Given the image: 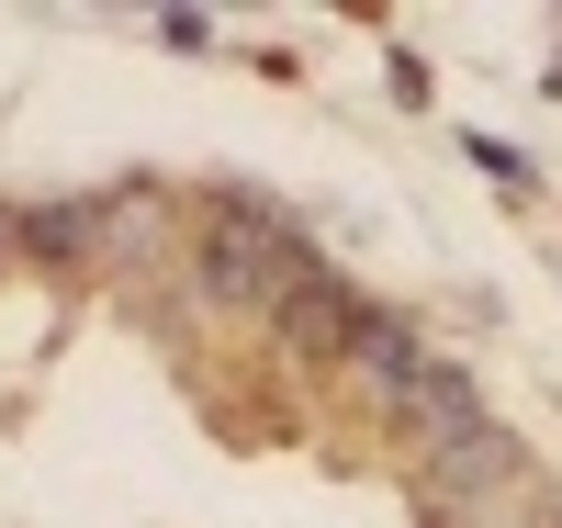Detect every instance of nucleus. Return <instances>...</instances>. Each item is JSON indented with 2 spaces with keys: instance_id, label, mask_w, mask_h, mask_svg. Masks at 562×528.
<instances>
[{
  "instance_id": "20e7f679",
  "label": "nucleus",
  "mask_w": 562,
  "mask_h": 528,
  "mask_svg": "<svg viewBox=\"0 0 562 528\" xmlns=\"http://www.w3.org/2000/svg\"><path fill=\"white\" fill-rule=\"evenodd\" d=\"M394 416H416V439H461V427H484V394H473V371H450V360H428V371H416L405 382V394H394Z\"/></svg>"
},
{
  "instance_id": "f03ea898",
  "label": "nucleus",
  "mask_w": 562,
  "mask_h": 528,
  "mask_svg": "<svg viewBox=\"0 0 562 528\" xmlns=\"http://www.w3.org/2000/svg\"><path fill=\"white\" fill-rule=\"evenodd\" d=\"M518 484H529V450H518V427H495V416L428 450V495L439 506H484V495H518Z\"/></svg>"
},
{
  "instance_id": "f257e3e1",
  "label": "nucleus",
  "mask_w": 562,
  "mask_h": 528,
  "mask_svg": "<svg viewBox=\"0 0 562 528\" xmlns=\"http://www.w3.org/2000/svg\"><path fill=\"white\" fill-rule=\"evenodd\" d=\"M315 270V248H304V225L270 203V191H248V180H225L214 191V214H203V236H192V281L225 304V315H270L293 281Z\"/></svg>"
},
{
  "instance_id": "39448f33",
  "label": "nucleus",
  "mask_w": 562,
  "mask_h": 528,
  "mask_svg": "<svg viewBox=\"0 0 562 528\" xmlns=\"http://www.w3.org/2000/svg\"><path fill=\"white\" fill-rule=\"evenodd\" d=\"M102 236H124V203H113V191H90V203H34V214H23V248H34V259H90Z\"/></svg>"
},
{
  "instance_id": "423d86ee",
  "label": "nucleus",
  "mask_w": 562,
  "mask_h": 528,
  "mask_svg": "<svg viewBox=\"0 0 562 528\" xmlns=\"http://www.w3.org/2000/svg\"><path fill=\"white\" fill-rule=\"evenodd\" d=\"M349 360H360L371 382H383V394H405V382H416V371H428V349H416V326H405V315H371Z\"/></svg>"
},
{
  "instance_id": "0eeeda50",
  "label": "nucleus",
  "mask_w": 562,
  "mask_h": 528,
  "mask_svg": "<svg viewBox=\"0 0 562 528\" xmlns=\"http://www.w3.org/2000/svg\"><path fill=\"white\" fill-rule=\"evenodd\" d=\"M0 248H23V214H12V203H0Z\"/></svg>"
},
{
  "instance_id": "7ed1b4c3",
  "label": "nucleus",
  "mask_w": 562,
  "mask_h": 528,
  "mask_svg": "<svg viewBox=\"0 0 562 528\" xmlns=\"http://www.w3.org/2000/svg\"><path fill=\"white\" fill-rule=\"evenodd\" d=\"M270 326H281V349H304V360H349V349H360V326H371V304H360L326 259H315L293 293L270 304Z\"/></svg>"
}]
</instances>
